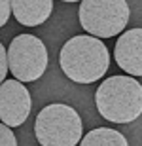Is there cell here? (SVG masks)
<instances>
[{"instance_id":"obj_2","label":"cell","mask_w":142,"mask_h":146,"mask_svg":"<svg viewBox=\"0 0 142 146\" xmlns=\"http://www.w3.org/2000/svg\"><path fill=\"white\" fill-rule=\"evenodd\" d=\"M95 103L104 119L129 123L142 114V86L131 76H112L98 86Z\"/></svg>"},{"instance_id":"obj_6","label":"cell","mask_w":142,"mask_h":146,"mask_svg":"<svg viewBox=\"0 0 142 146\" xmlns=\"http://www.w3.org/2000/svg\"><path fill=\"white\" fill-rule=\"evenodd\" d=\"M30 93L19 80H6L0 86V119L2 123L17 127L25 123L30 114Z\"/></svg>"},{"instance_id":"obj_4","label":"cell","mask_w":142,"mask_h":146,"mask_svg":"<svg viewBox=\"0 0 142 146\" xmlns=\"http://www.w3.org/2000/svg\"><path fill=\"white\" fill-rule=\"evenodd\" d=\"M129 6L125 0H83L80 4V23L89 34L112 38L125 29Z\"/></svg>"},{"instance_id":"obj_1","label":"cell","mask_w":142,"mask_h":146,"mask_svg":"<svg viewBox=\"0 0 142 146\" xmlns=\"http://www.w3.org/2000/svg\"><path fill=\"white\" fill-rule=\"evenodd\" d=\"M61 68L76 84H93L108 70V48L95 36H74L63 46L59 57Z\"/></svg>"},{"instance_id":"obj_9","label":"cell","mask_w":142,"mask_h":146,"mask_svg":"<svg viewBox=\"0 0 142 146\" xmlns=\"http://www.w3.org/2000/svg\"><path fill=\"white\" fill-rule=\"evenodd\" d=\"M80 146H129V144L120 131L108 129V127H98V129L89 131L82 139Z\"/></svg>"},{"instance_id":"obj_10","label":"cell","mask_w":142,"mask_h":146,"mask_svg":"<svg viewBox=\"0 0 142 146\" xmlns=\"http://www.w3.org/2000/svg\"><path fill=\"white\" fill-rule=\"evenodd\" d=\"M0 144L2 146H17L15 135L11 133V127L6 123L0 125Z\"/></svg>"},{"instance_id":"obj_12","label":"cell","mask_w":142,"mask_h":146,"mask_svg":"<svg viewBox=\"0 0 142 146\" xmlns=\"http://www.w3.org/2000/svg\"><path fill=\"white\" fill-rule=\"evenodd\" d=\"M0 8H2V17H0V25H6L8 17H10L11 2H10V0H2V2H0Z\"/></svg>"},{"instance_id":"obj_5","label":"cell","mask_w":142,"mask_h":146,"mask_svg":"<svg viewBox=\"0 0 142 146\" xmlns=\"http://www.w3.org/2000/svg\"><path fill=\"white\" fill-rule=\"evenodd\" d=\"M10 70L19 82H34L48 68V49L40 38L19 34L8 46Z\"/></svg>"},{"instance_id":"obj_11","label":"cell","mask_w":142,"mask_h":146,"mask_svg":"<svg viewBox=\"0 0 142 146\" xmlns=\"http://www.w3.org/2000/svg\"><path fill=\"white\" fill-rule=\"evenodd\" d=\"M0 55H2V61H0V80L6 82V74L10 72V61H8V48L0 46Z\"/></svg>"},{"instance_id":"obj_7","label":"cell","mask_w":142,"mask_h":146,"mask_svg":"<svg viewBox=\"0 0 142 146\" xmlns=\"http://www.w3.org/2000/svg\"><path fill=\"white\" fill-rule=\"evenodd\" d=\"M114 57L121 70L142 76V29H131L118 38Z\"/></svg>"},{"instance_id":"obj_8","label":"cell","mask_w":142,"mask_h":146,"mask_svg":"<svg viewBox=\"0 0 142 146\" xmlns=\"http://www.w3.org/2000/svg\"><path fill=\"white\" fill-rule=\"evenodd\" d=\"M51 0H11V11L25 27H38L51 15Z\"/></svg>"},{"instance_id":"obj_3","label":"cell","mask_w":142,"mask_h":146,"mask_svg":"<svg viewBox=\"0 0 142 146\" xmlns=\"http://www.w3.org/2000/svg\"><path fill=\"white\" fill-rule=\"evenodd\" d=\"M34 133L42 146H76L82 141V119L68 104H48L36 116Z\"/></svg>"}]
</instances>
